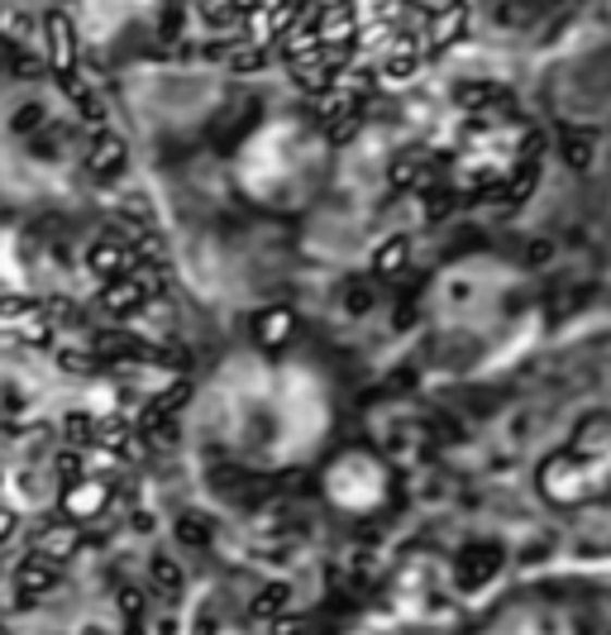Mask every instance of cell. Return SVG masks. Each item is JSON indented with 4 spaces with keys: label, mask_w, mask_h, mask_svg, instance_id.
<instances>
[{
    "label": "cell",
    "mask_w": 611,
    "mask_h": 635,
    "mask_svg": "<svg viewBox=\"0 0 611 635\" xmlns=\"http://www.w3.org/2000/svg\"><path fill=\"white\" fill-rule=\"evenodd\" d=\"M53 564H44V559H29V564L20 569V593L24 597H39L44 588H53Z\"/></svg>",
    "instance_id": "6da1fadb"
},
{
    "label": "cell",
    "mask_w": 611,
    "mask_h": 635,
    "mask_svg": "<svg viewBox=\"0 0 611 635\" xmlns=\"http://www.w3.org/2000/svg\"><path fill=\"white\" fill-rule=\"evenodd\" d=\"M278 602H282V588H268V593L254 602V616H272V612H278Z\"/></svg>",
    "instance_id": "7a4b0ae2"
}]
</instances>
